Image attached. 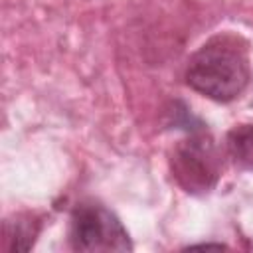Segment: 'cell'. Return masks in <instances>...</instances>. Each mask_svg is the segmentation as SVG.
Listing matches in <instances>:
<instances>
[{
  "mask_svg": "<svg viewBox=\"0 0 253 253\" xmlns=\"http://www.w3.org/2000/svg\"><path fill=\"white\" fill-rule=\"evenodd\" d=\"M184 79L190 89L215 103L235 101L251 79L247 45L229 34L213 36L190 55Z\"/></svg>",
  "mask_w": 253,
  "mask_h": 253,
  "instance_id": "obj_1",
  "label": "cell"
},
{
  "mask_svg": "<svg viewBox=\"0 0 253 253\" xmlns=\"http://www.w3.org/2000/svg\"><path fill=\"white\" fill-rule=\"evenodd\" d=\"M170 172L176 184L192 194H210L221 174V156L206 128H190L170 152Z\"/></svg>",
  "mask_w": 253,
  "mask_h": 253,
  "instance_id": "obj_2",
  "label": "cell"
},
{
  "mask_svg": "<svg viewBox=\"0 0 253 253\" xmlns=\"http://www.w3.org/2000/svg\"><path fill=\"white\" fill-rule=\"evenodd\" d=\"M69 245L81 253L132 251V241L123 221L97 200H81L71 210Z\"/></svg>",
  "mask_w": 253,
  "mask_h": 253,
  "instance_id": "obj_3",
  "label": "cell"
},
{
  "mask_svg": "<svg viewBox=\"0 0 253 253\" xmlns=\"http://www.w3.org/2000/svg\"><path fill=\"white\" fill-rule=\"evenodd\" d=\"M42 219L36 213H16L2 225V249L4 251H28L40 235Z\"/></svg>",
  "mask_w": 253,
  "mask_h": 253,
  "instance_id": "obj_4",
  "label": "cell"
},
{
  "mask_svg": "<svg viewBox=\"0 0 253 253\" xmlns=\"http://www.w3.org/2000/svg\"><path fill=\"white\" fill-rule=\"evenodd\" d=\"M225 148L237 166L253 170V123L235 125L225 134Z\"/></svg>",
  "mask_w": 253,
  "mask_h": 253,
  "instance_id": "obj_5",
  "label": "cell"
},
{
  "mask_svg": "<svg viewBox=\"0 0 253 253\" xmlns=\"http://www.w3.org/2000/svg\"><path fill=\"white\" fill-rule=\"evenodd\" d=\"M227 245L223 243H196V245H188L186 249H225Z\"/></svg>",
  "mask_w": 253,
  "mask_h": 253,
  "instance_id": "obj_6",
  "label": "cell"
}]
</instances>
